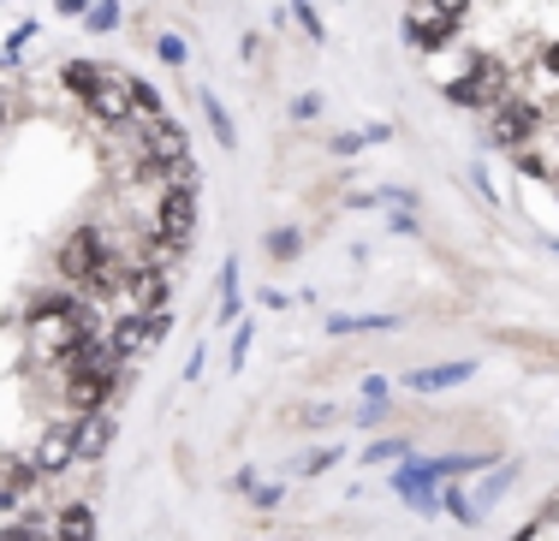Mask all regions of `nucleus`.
<instances>
[{
    "label": "nucleus",
    "instance_id": "1",
    "mask_svg": "<svg viewBox=\"0 0 559 541\" xmlns=\"http://www.w3.org/2000/svg\"><path fill=\"white\" fill-rule=\"evenodd\" d=\"M512 89H524L518 60L500 55V48H471L459 72H452L447 84H435V96H441L452 113H495Z\"/></svg>",
    "mask_w": 559,
    "mask_h": 541
},
{
    "label": "nucleus",
    "instance_id": "2",
    "mask_svg": "<svg viewBox=\"0 0 559 541\" xmlns=\"http://www.w3.org/2000/svg\"><path fill=\"white\" fill-rule=\"evenodd\" d=\"M483 131H488V149L512 155V149H524V143L548 137V131H554V108L542 96H530V89H512L495 113H483Z\"/></svg>",
    "mask_w": 559,
    "mask_h": 541
},
{
    "label": "nucleus",
    "instance_id": "3",
    "mask_svg": "<svg viewBox=\"0 0 559 541\" xmlns=\"http://www.w3.org/2000/svg\"><path fill=\"white\" fill-rule=\"evenodd\" d=\"M126 381H131V369L126 363H90V369H78V375H66L55 381V411L66 417H96V411H114L119 399H126Z\"/></svg>",
    "mask_w": 559,
    "mask_h": 541
},
{
    "label": "nucleus",
    "instance_id": "4",
    "mask_svg": "<svg viewBox=\"0 0 559 541\" xmlns=\"http://www.w3.org/2000/svg\"><path fill=\"white\" fill-rule=\"evenodd\" d=\"M78 108H84V120L96 125V131H108V137H114V131H131V72L108 65V72H102V84L90 89Z\"/></svg>",
    "mask_w": 559,
    "mask_h": 541
},
{
    "label": "nucleus",
    "instance_id": "5",
    "mask_svg": "<svg viewBox=\"0 0 559 541\" xmlns=\"http://www.w3.org/2000/svg\"><path fill=\"white\" fill-rule=\"evenodd\" d=\"M31 465L43 470V482H60L66 470H78V417L55 411L43 422V434L31 441Z\"/></svg>",
    "mask_w": 559,
    "mask_h": 541
},
{
    "label": "nucleus",
    "instance_id": "6",
    "mask_svg": "<svg viewBox=\"0 0 559 541\" xmlns=\"http://www.w3.org/2000/svg\"><path fill=\"white\" fill-rule=\"evenodd\" d=\"M388 488H393V500L405 512H417L423 524L429 518H441V482L423 470V453H411V458H399V465H388Z\"/></svg>",
    "mask_w": 559,
    "mask_h": 541
},
{
    "label": "nucleus",
    "instance_id": "7",
    "mask_svg": "<svg viewBox=\"0 0 559 541\" xmlns=\"http://www.w3.org/2000/svg\"><path fill=\"white\" fill-rule=\"evenodd\" d=\"M476 381V358H447V363H417L399 375V387L411 399H435V393H452V387H471Z\"/></svg>",
    "mask_w": 559,
    "mask_h": 541
},
{
    "label": "nucleus",
    "instance_id": "8",
    "mask_svg": "<svg viewBox=\"0 0 559 541\" xmlns=\"http://www.w3.org/2000/svg\"><path fill=\"white\" fill-rule=\"evenodd\" d=\"M102 339H108V358L114 363H138L143 351H150V315H138V310H119L108 315V327H102Z\"/></svg>",
    "mask_w": 559,
    "mask_h": 541
},
{
    "label": "nucleus",
    "instance_id": "9",
    "mask_svg": "<svg viewBox=\"0 0 559 541\" xmlns=\"http://www.w3.org/2000/svg\"><path fill=\"white\" fill-rule=\"evenodd\" d=\"M119 446V411H96V417H78V465L102 470L108 453Z\"/></svg>",
    "mask_w": 559,
    "mask_h": 541
},
{
    "label": "nucleus",
    "instance_id": "10",
    "mask_svg": "<svg viewBox=\"0 0 559 541\" xmlns=\"http://www.w3.org/2000/svg\"><path fill=\"white\" fill-rule=\"evenodd\" d=\"M405 327V315L399 310H352V315H322V334L328 339H357V334H399Z\"/></svg>",
    "mask_w": 559,
    "mask_h": 541
},
{
    "label": "nucleus",
    "instance_id": "11",
    "mask_svg": "<svg viewBox=\"0 0 559 541\" xmlns=\"http://www.w3.org/2000/svg\"><path fill=\"white\" fill-rule=\"evenodd\" d=\"M334 422H340L334 399H292V405H280V429L286 434H322V429H334Z\"/></svg>",
    "mask_w": 559,
    "mask_h": 541
},
{
    "label": "nucleus",
    "instance_id": "12",
    "mask_svg": "<svg viewBox=\"0 0 559 541\" xmlns=\"http://www.w3.org/2000/svg\"><path fill=\"white\" fill-rule=\"evenodd\" d=\"M48 541H96V506L90 500H60L48 512Z\"/></svg>",
    "mask_w": 559,
    "mask_h": 541
},
{
    "label": "nucleus",
    "instance_id": "13",
    "mask_svg": "<svg viewBox=\"0 0 559 541\" xmlns=\"http://www.w3.org/2000/svg\"><path fill=\"white\" fill-rule=\"evenodd\" d=\"M518 477H524V458H500V465H495V470H483V482L471 488V506L488 518V512H495L500 500L518 488Z\"/></svg>",
    "mask_w": 559,
    "mask_h": 541
},
{
    "label": "nucleus",
    "instance_id": "14",
    "mask_svg": "<svg viewBox=\"0 0 559 541\" xmlns=\"http://www.w3.org/2000/svg\"><path fill=\"white\" fill-rule=\"evenodd\" d=\"M191 101H197V113H203V125H209V137H215V149L233 155V149H238V120H233V108H226L215 89H197Z\"/></svg>",
    "mask_w": 559,
    "mask_h": 541
},
{
    "label": "nucleus",
    "instance_id": "15",
    "mask_svg": "<svg viewBox=\"0 0 559 541\" xmlns=\"http://www.w3.org/2000/svg\"><path fill=\"white\" fill-rule=\"evenodd\" d=\"M495 346L524 351V358H536L542 369H559V339H554V334H530V327H495Z\"/></svg>",
    "mask_w": 559,
    "mask_h": 541
},
{
    "label": "nucleus",
    "instance_id": "16",
    "mask_svg": "<svg viewBox=\"0 0 559 541\" xmlns=\"http://www.w3.org/2000/svg\"><path fill=\"white\" fill-rule=\"evenodd\" d=\"M411 453H417V434H369V441L357 446V465L388 470V465H399V458H411Z\"/></svg>",
    "mask_w": 559,
    "mask_h": 541
},
{
    "label": "nucleus",
    "instance_id": "17",
    "mask_svg": "<svg viewBox=\"0 0 559 541\" xmlns=\"http://www.w3.org/2000/svg\"><path fill=\"white\" fill-rule=\"evenodd\" d=\"M417 12H423V7H417ZM464 31H471V24H459V19H441V12H423V43H417V55H423V60H435V55H452Z\"/></svg>",
    "mask_w": 559,
    "mask_h": 541
},
{
    "label": "nucleus",
    "instance_id": "18",
    "mask_svg": "<svg viewBox=\"0 0 559 541\" xmlns=\"http://www.w3.org/2000/svg\"><path fill=\"white\" fill-rule=\"evenodd\" d=\"M102 72H108V60H90V55H78V60H66V65H60V89H66L72 101H84L90 89L102 84Z\"/></svg>",
    "mask_w": 559,
    "mask_h": 541
},
{
    "label": "nucleus",
    "instance_id": "19",
    "mask_svg": "<svg viewBox=\"0 0 559 541\" xmlns=\"http://www.w3.org/2000/svg\"><path fill=\"white\" fill-rule=\"evenodd\" d=\"M262 256H269L274 268H292V262L304 256V227H292V220L286 227H269L262 232Z\"/></svg>",
    "mask_w": 559,
    "mask_h": 541
},
{
    "label": "nucleus",
    "instance_id": "20",
    "mask_svg": "<svg viewBox=\"0 0 559 541\" xmlns=\"http://www.w3.org/2000/svg\"><path fill=\"white\" fill-rule=\"evenodd\" d=\"M441 518H452L459 530H483V512L471 506V488L464 482H441Z\"/></svg>",
    "mask_w": 559,
    "mask_h": 541
},
{
    "label": "nucleus",
    "instance_id": "21",
    "mask_svg": "<svg viewBox=\"0 0 559 541\" xmlns=\"http://www.w3.org/2000/svg\"><path fill=\"white\" fill-rule=\"evenodd\" d=\"M167 96L150 84V77H131V125H150V120H167Z\"/></svg>",
    "mask_w": 559,
    "mask_h": 541
},
{
    "label": "nucleus",
    "instance_id": "22",
    "mask_svg": "<svg viewBox=\"0 0 559 541\" xmlns=\"http://www.w3.org/2000/svg\"><path fill=\"white\" fill-rule=\"evenodd\" d=\"M340 465H345V446H340V441H328V446H310V453H304L292 470H298L304 482H316V477H328V470H340Z\"/></svg>",
    "mask_w": 559,
    "mask_h": 541
},
{
    "label": "nucleus",
    "instance_id": "23",
    "mask_svg": "<svg viewBox=\"0 0 559 541\" xmlns=\"http://www.w3.org/2000/svg\"><path fill=\"white\" fill-rule=\"evenodd\" d=\"M84 31H90V36H114V31H126V0H90Z\"/></svg>",
    "mask_w": 559,
    "mask_h": 541
},
{
    "label": "nucleus",
    "instance_id": "24",
    "mask_svg": "<svg viewBox=\"0 0 559 541\" xmlns=\"http://www.w3.org/2000/svg\"><path fill=\"white\" fill-rule=\"evenodd\" d=\"M150 55L167 65V72H185V65H191V43H185L179 31H155L150 36Z\"/></svg>",
    "mask_w": 559,
    "mask_h": 541
},
{
    "label": "nucleus",
    "instance_id": "25",
    "mask_svg": "<svg viewBox=\"0 0 559 541\" xmlns=\"http://www.w3.org/2000/svg\"><path fill=\"white\" fill-rule=\"evenodd\" d=\"M292 24H298V36L310 48H328V24H322V12H316V0H292Z\"/></svg>",
    "mask_w": 559,
    "mask_h": 541
},
{
    "label": "nucleus",
    "instance_id": "26",
    "mask_svg": "<svg viewBox=\"0 0 559 541\" xmlns=\"http://www.w3.org/2000/svg\"><path fill=\"white\" fill-rule=\"evenodd\" d=\"M464 184L476 191V203H483L488 215H500V184H495V173H488L483 161H471V167H464Z\"/></svg>",
    "mask_w": 559,
    "mask_h": 541
},
{
    "label": "nucleus",
    "instance_id": "27",
    "mask_svg": "<svg viewBox=\"0 0 559 541\" xmlns=\"http://www.w3.org/2000/svg\"><path fill=\"white\" fill-rule=\"evenodd\" d=\"M376 196H381V215H388V208L423 215V191H417V184H376Z\"/></svg>",
    "mask_w": 559,
    "mask_h": 541
},
{
    "label": "nucleus",
    "instance_id": "28",
    "mask_svg": "<svg viewBox=\"0 0 559 541\" xmlns=\"http://www.w3.org/2000/svg\"><path fill=\"white\" fill-rule=\"evenodd\" d=\"M250 339H257V322H250V315H245V322H233V339H226V369H233V375L250 363Z\"/></svg>",
    "mask_w": 559,
    "mask_h": 541
},
{
    "label": "nucleus",
    "instance_id": "29",
    "mask_svg": "<svg viewBox=\"0 0 559 541\" xmlns=\"http://www.w3.org/2000/svg\"><path fill=\"white\" fill-rule=\"evenodd\" d=\"M322 108H328L322 89H304V96L286 101V120H292V125H316V120H322Z\"/></svg>",
    "mask_w": 559,
    "mask_h": 541
},
{
    "label": "nucleus",
    "instance_id": "30",
    "mask_svg": "<svg viewBox=\"0 0 559 541\" xmlns=\"http://www.w3.org/2000/svg\"><path fill=\"white\" fill-rule=\"evenodd\" d=\"M322 149H328V161H357V155H364L369 143H364V131H328Z\"/></svg>",
    "mask_w": 559,
    "mask_h": 541
},
{
    "label": "nucleus",
    "instance_id": "31",
    "mask_svg": "<svg viewBox=\"0 0 559 541\" xmlns=\"http://www.w3.org/2000/svg\"><path fill=\"white\" fill-rule=\"evenodd\" d=\"M36 31H43V24H36V19H19V24H12V31H7V43H0V55L24 60V48L36 43Z\"/></svg>",
    "mask_w": 559,
    "mask_h": 541
},
{
    "label": "nucleus",
    "instance_id": "32",
    "mask_svg": "<svg viewBox=\"0 0 559 541\" xmlns=\"http://www.w3.org/2000/svg\"><path fill=\"white\" fill-rule=\"evenodd\" d=\"M512 541H559V512H536V518H530Z\"/></svg>",
    "mask_w": 559,
    "mask_h": 541
},
{
    "label": "nucleus",
    "instance_id": "33",
    "mask_svg": "<svg viewBox=\"0 0 559 541\" xmlns=\"http://www.w3.org/2000/svg\"><path fill=\"white\" fill-rule=\"evenodd\" d=\"M393 417H399V411H393V399H388V405H357V411H352V429H364V434H369V429H388Z\"/></svg>",
    "mask_w": 559,
    "mask_h": 541
},
{
    "label": "nucleus",
    "instance_id": "34",
    "mask_svg": "<svg viewBox=\"0 0 559 541\" xmlns=\"http://www.w3.org/2000/svg\"><path fill=\"white\" fill-rule=\"evenodd\" d=\"M286 494H292L286 482H257V488H250V506H257V512H280V506H286Z\"/></svg>",
    "mask_w": 559,
    "mask_h": 541
},
{
    "label": "nucleus",
    "instance_id": "35",
    "mask_svg": "<svg viewBox=\"0 0 559 541\" xmlns=\"http://www.w3.org/2000/svg\"><path fill=\"white\" fill-rule=\"evenodd\" d=\"M423 12H441V19H459V24H471V12H476V0H417Z\"/></svg>",
    "mask_w": 559,
    "mask_h": 541
},
{
    "label": "nucleus",
    "instance_id": "36",
    "mask_svg": "<svg viewBox=\"0 0 559 541\" xmlns=\"http://www.w3.org/2000/svg\"><path fill=\"white\" fill-rule=\"evenodd\" d=\"M393 387H399V381H388V375H364V381H357L364 405H388V399H393Z\"/></svg>",
    "mask_w": 559,
    "mask_h": 541
},
{
    "label": "nucleus",
    "instance_id": "37",
    "mask_svg": "<svg viewBox=\"0 0 559 541\" xmlns=\"http://www.w3.org/2000/svg\"><path fill=\"white\" fill-rule=\"evenodd\" d=\"M399 43H405L411 55H417V43H423V12H417V7L399 12Z\"/></svg>",
    "mask_w": 559,
    "mask_h": 541
},
{
    "label": "nucleus",
    "instance_id": "38",
    "mask_svg": "<svg viewBox=\"0 0 559 541\" xmlns=\"http://www.w3.org/2000/svg\"><path fill=\"white\" fill-rule=\"evenodd\" d=\"M388 232H393V239H417V232H423V215H405V208H388Z\"/></svg>",
    "mask_w": 559,
    "mask_h": 541
},
{
    "label": "nucleus",
    "instance_id": "39",
    "mask_svg": "<svg viewBox=\"0 0 559 541\" xmlns=\"http://www.w3.org/2000/svg\"><path fill=\"white\" fill-rule=\"evenodd\" d=\"M167 339H173V310H155V315H150V351L167 346Z\"/></svg>",
    "mask_w": 559,
    "mask_h": 541
},
{
    "label": "nucleus",
    "instance_id": "40",
    "mask_svg": "<svg viewBox=\"0 0 559 541\" xmlns=\"http://www.w3.org/2000/svg\"><path fill=\"white\" fill-rule=\"evenodd\" d=\"M357 131H364V143H369V149H381V143H393V137H399V131H393L388 120H369V125H357Z\"/></svg>",
    "mask_w": 559,
    "mask_h": 541
},
{
    "label": "nucleus",
    "instance_id": "41",
    "mask_svg": "<svg viewBox=\"0 0 559 541\" xmlns=\"http://www.w3.org/2000/svg\"><path fill=\"white\" fill-rule=\"evenodd\" d=\"M257 482H262V477H257V465H238V470H233V482H226V488H233L238 500H250V488H257Z\"/></svg>",
    "mask_w": 559,
    "mask_h": 541
},
{
    "label": "nucleus",
    "instance_id": "42",
    "mask_svg": "<svg viewBox=\"0 0 559 541\" xmlns=\"http://www.w3.org/2000/svg\"><path fill=\"white\" fill-rule=\"evenodd\" d=\"M262 48H269V43H262L257 31H245V43H238V60H245V65H262Z\"/></svg>",
    "mask_w": 559,
    "mask_h": 541
},
{
    "label": "nucleus",
    "instance_id": "43",
    "mask_svg": "<svg viewBox=\"0 0 559 541\" xmlns=\"http://www.w3.org/2000/svg\"><path fill=\"white\" fill-rule=\"evenodd\" d=\"M292 303H298V292H280V286H269V292H262V310H274V315H286Z\"/></svg>",
    "mask_w": 559,
    "mask_h": 541
},
{
    "label": "nucleus",
    "instance_id": "44",
    "mask_svg": "<svg viewBox=\"0 0 559 541\" xmlns=\"http://www.w3.org/2000/svg\"><path fill=\"white\" fill-rule=\"evenodd\" d=\"M12 120H19V96H12V89H0V137L12 131Z\"/></svg>",
    "mask_w": 559,
    "mask_h": 541
},
{
    "label": "nucleus",
    "instance_id": "45",
    "mask_svg": "<svg viewBox=\"0 0 559 541\" xmlns=\"http://www.w3.org/2000/svg\"><path fill=\"white\" fill-rule=\"evenodd\" d=\"M203 363H209V346H197L191 358H185V387H197V375H203Z\"/></svg>",
    "mask_w": 559,
    "mask_h": 541
},
{
    "label": "nucleus",
    "instance_id": "46",
    "mask_svg": "<svg viewBox=\"0 0 559 541\" xmlns=\"http://www.w3.org/2000/svg\"><path fill=\"white\" fill-rule=\"evenodd\" d=\"M55 12H60V19H72V24H84L90 0H55Z\"/></svg>",
    "mask_w": 559,
    "mask_h": 541
},
{
    "label": "nucleus",
    "instance_id": "47",
    "mask_svg": "<svg viewBox=\"0 0 559 541\" xmlns=\"http://www.w3.org/2000/svg\"><path fill=\"white\" fill-rule=\"evenodd\" d=\"M554 143H559V101H554Z\"/></svg>",
    "mask_w": 559,
    "mask_h": 541
},
{
    "label": "nucleus",
    "instance_id": "48",
    "mask_svg": "<svg viewBox=\"0 0 559 541\" xmlns=\"http://www.w3.org/2000/svg\"><path fill=\"white\" fill-rule=\"evenodd\" d=\"M274 541H310V536H274Z\"/></svg>",
    "mask_w": 559,
    "mask_h": 541
},
{
    "label": "nucleus",
    "instance_id": "49",
    "mask_svg": "<svg viewBox=\"0 0 559 541\" xmlns=\"http://www.w3.org/2000/svg\"><path fill=\"white\" fill-rule=\"evenodd\" d=\"M0 7H12V0H0Z\"/></svg>",
    "mask_w": 559,
    "mask_h": 541
}]
</instances>
